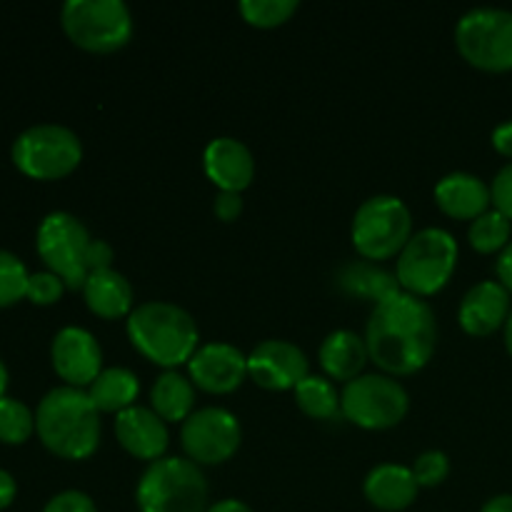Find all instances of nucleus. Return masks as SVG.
Segmentation results:
<instances>
[{"label": "nucleus", "mask_w": 512, "mask_h": 512, "mask_svg": "<svg viewBox=\"0 0 512 512\" xmlns=\"http://www.w3.org/2000/svg\"><path fill=\"white\" fill-rule=\"evenodd\" d=\"M363 338L370 363L390 378H408L433 360L438 318L428 300L398 290L373 305Z\"/></svg>", "instance_id": "f257e3e1"}, {"label": "nucleus", "mask_w": 512, "mask_h": 512, "mask_svg": "<svg viewBox=\"0 0 512 512\" xmlns=\"http://www.w3.org/2000/svg\"><path fill=\"white\" fill-rule=\"evenodd\" d=\"M35 433L58 458L88 460L98 450L103 425L88 390L58 385L35 408Z\"/></svg>", "instance_id": "f03ea898"}, {"label": "nucleus", "mask_w": 512, "mask_h": 512, "mask_svg": "<svg viewBox=\"0 0 512 512\" xmlns=\"http://www.w3.org/2000/svg\"><path fill=\"white\" fill-rule=\"evenodd\" d=\"M130 345L163 370L188 365L200 348V328L193 315L168 300H145L125 320Z\"/></svg>", "instance_id": "7ed1b4c3"}, {"label": "nucleus", "mask_w": 512, "mask_h": 512, "mask_svg": "<svg viewBox=\"0 0 512 512\" xmlns=\"http://www.w3.org/2000/svg\"><path fill=\"white\" fill-rule=\"evenodd\" d=\"M135 505L140 512H205L208 480L203 468L178 455L155 460L135 485Z\"/></svg>", "instance_id": "20e7f679"}, {"label": "nucleus", "mask_w": 512, "mask_h": 512, "mask_svg": "<svg viewBox=\"0 0 512 512\" xmlns=\"http://www.w3.org/2000/svg\"><path fill=\"white\" fill-rule=\"evenodd\" d=\"M460 245L455 235L445 228H423L413 233L403 253L398 255L400 290L418 298H433L448 288L458 270Z\"/></svg>", "instance_id": "39448f33"}, {"label": "nucleus", "mask_w": 512, "mask_h": 512, "mask_svg": "<svg viewBox=\"0 0 512 512\" xmlns=\"http://www.w3.org/2000/svg\"><path fill=\"white\" fill-rule=\"evenodd\" d=\"M413 238V213L398 195H373L353 215L350 240L368 263L398 258Z\"/></svg>", "instance_id": "423d86ee"}, {"label": "nucleus", "mask_w": 512, "mask_h": 512, "mask_svg": "<svg viewBox=\"0 0 512 512\" xmlns=\"http://www.w3.org/2000/svg\"><path fill=\"white\" fill-rule=\"evenodd\" d=\"M60 25L73 45L85 53L110 55L133 38V13L123 0H68L60 8Z\"/></svg>", "instance_id": "0eeeda50"}, {"label": "nucleus", "mask_w": 512, "mask_h": 512, "mask_svg": "<svg viewBox=\"0 0 512 512\" xmlns=\"http://www.w3.org/2000/svg\"><path fill=\"white\" fill-rule=\"evenodd\" d=\"M13 165L33 180H63L83 163V143L78 133L58 123L25 128L10 148Z\"/></svg>", "instance_id": "6e6552de"}, {"label": "nucleus", "mask_w": 512, "mask_h": 512, "mask_svg": "<svg viewBox=\"0 0 512 512\" xmlns=\"http://www.w3.org/2000/svg\"><path fill=\"white\" fill-rule=\"evenodd\" d=\"M90 243V230L68 210H53L45 215L35 233V250L45 263V270L58 275L68 290H83L88 280Z\"/></svg>", "instance_id": "1a4fd4ad"}, {"label": "nucleus", "mask_w": 512, "mask_h": 512, "mask_svg": "<svg viewBox=\"0 0 512 512\" xmlns=\"http://www.w3.org/2000/svg\"><path fill=\"white\" fill-rule=\"evenodd\" d=\"M460 58L483 73L512 70V10L473 8L455 25Z\"/></svg>", "instance_id": "9d476101"}, {"label": "nucleus", "mask_w": 512, "mask_h": 512, "mask_svg": "<svg viewBox=\"0 0 512 512\" xmlns=\"http://www.w3.org/2000/svg\"><path fill=\"white\" fill-rule=\"evenodd\" d=\"M343 420L363 430L398 428L410 410V395L398 378L385 373H363L340 390Z\"/></svg>", "instance_id": "9b49d317"}, {"label": "nucleus", "mask_w": 512, "mask_h": 512, "mask_svg": "<svg viewBox=\"0 0 512 512\" xmlns=\"http://www.w3.org/2000/svg\"><path fill=\"white\" fill-rule=\"evenodd\" d=\"M243 443V428L238 415L228 408L208 405L198 408L183 425H180V445L185 458L195 465H223L233 460V455Z\"/></svg>", "instance_id": "f8f14e48"}, {"label": "nucleus", "mask_w": 512, "mask_h": 512, "mask_svg": "<svg viewBox=\"0 0 512 512\" xmlns=\"http://www.w3.org/2000/svg\"><path fill=\"white\" fill-rule=\"evenodd\" d=\"M50 363L55 375L70 388L88 390L103 373V348L90 330L68 325L50 343Z\"/></svg>", "instance_id": "ddd939ff"}, {"label": "nucleus", "mask_w": 512, "mask_h": 512, "mask_svg": "<svg viewBox=\"0 0 512 512\" xmlns=\"http://www.w3.org/2000/svg\"><path fill=\"white\" fill-rule=\"evenodd\" d=\"M308 375V355L290 340H263L248 355V378L263 390H273V393L295 390Z\"/></svg>", "instance_id": "4468645a"}, {"label": "nucleus", "mask_w": 512, "mask_h": 512, "mask_svg": "<svg viewBox=\"0 0 512 512\" xmlns=\"http://www.w3.org/2000/svg\"><path fill=\"white\" fill-rule=\"evenodd\" d=\"M188 378L208 395H230L248 378V355L230 343H205L188 363Z\"/></svg>", "instance_id": "2eb2a0df"}, {"label": "nucleus", "mask_w": 512, "mask_h": 512, "mask_svg": "<svg viewBox=\"0 0 512 512\" xmlns=\"http://www.w3.org/2000/svg\"><path fill=\"white\" fill-rule=\"evenodd\" d=\"M115 438L130 458L148 465L165 458L170 445L168 423L150 405H133L115 415Z\"/></svg>", "instance_id": "dca6fc26"}, {"label": "nucleus", "mask_w": 512, "mask_h": 512, "mask_svg": "<svg viewBox=\"0 0 512 512\" xmlns=\"http://www.w3.org/2000/svg\"><path fill=\"white\" fill-rule=\"evenodd\" d=\"M512 295L498 280H483L463 295L458 323L470 338H488L505 328L512 310Z\"/></svg>", "instance_id": "f3484780"}, {"label": "nucleus", "mask_w": 512, "mask_h": 512, "mask_svg": "<svg viewBox=\"0 0 512 512\" xmlns=\"http://www.w3.org/2000/svg\"><path fill=\"white\" fill-rule=\"evenodd\" d=\"M203 170L220 193L243 195L255 180V158L243 140L220 135L205 145Z\"/></svg>", "instance_id": "a211bd4d"}, {"label": "nucleus", "mask_w": 512, "mask_h": 512, "mask_svg": "<svg viewBox=\"0 0 512 512\" xmlns=\"http://www.w3.org/2000/svg\"><path fill=\"white\" fill-rule=\"evenodd\" d=\"M433 198L440 213L453 220H470V223L493 208L490 185L480 175L465 173V170H455V173L440 178L433 190Z\"/></svg>", "instance_id": "6ab92c4d"}, {"label": "nucleus", "mask_w": 512, "mask_h": 512, "mask_svg": "<svg viewBox=\"0 0 512 512\" xmlns=\"http://www.w3.org/2000/svg\"><path fill=\"white\" fill-rule=\"evenodd\" d=\"M418 480L408 465L380 463L365 475L363 493L373 508L383 512H403L418 500Z\"/></svg>", "instance_id": "aec40b11"}, {"label": "nucleus", "mask_w": 512, "mask_h": 512, "mask_svg": "<svg viewBox=\"0 0 512 512\" xmlns=\"http://www.w3.org/2000/svg\"><path fill=\"white\" fill-rule=\"evenodd\" d=\"M368 345L363 335L353 330H333L318 348L320 370L333 383L348 385L350 380L360 378L368 365Z\"/></svg>", "instance_id": "412c9836"}, {"label": "nucleus", "mask_w": 512, "mask_h": 512, "mask_svg": "<svg viewBox=\"0 0 512 512\" xmlns=\"http://www.w3.org/2000/svg\"><path fill=\"white\" fill-rule=\"evenodd\" d=\"M83 300L90 313L103 320H128L135 310L133 285L115 268L90 273L83 285Z\"/></svg>", "instance_id": "4be33fe9"}, {"label": "nucleus", "mask_w": 512, "mask_h": 512, "mask_svg": "<svg viewBox=\"0 0 512 512\" xmlns=\"http://www.w3.org/2000/svg\"><path fill=\"white\" fill-rule=\"evenodd\" d=\"M195 385L180 370H163L150 388V408L165 423L183 425L195 413Z\"/></svg>", "instance_id": "5701e85b"}, {"label": "nucleus", "mask_w": 512, "mask_h": 512, "mask_svg": "<svg viewBox=\"0 0 512 512\" xmlns=\"http://www.w3.org/2000/svg\"><path fill=\"white\" fill-rule=\"evenodd\" d=\"M88 395L98 413L120 415L138 405L135 400L140 395V380L130 368H105L88 388Z\"/></svg>", "instance_id": "b1692460"}, {"label": "nucleus", "mask_w": 512, "mask_h": 512, "mask_svg": "<svg viewBox=\"0 0 512 512\" xmlns=\"http://www.w3.org/2000/svg\"><path fill=\"white\" fill-rule=\"evenodd\" d=\"M338 285L345 293L358 295V298H368L373 300L375 305L400 290L395 275H390L388 270H383L380 265L368 263V260H358V263L345 265L338 273Z\"/></svg>", "instance_id": "393cba45"}, {"label": "nucleus", "mask_w": 512, "mask_h": 512, "mask_svg": "<svg viewBox=\"0 0 512 512\" xmlns=\"http://www.w3.org/2000/svg\"><path fill=\"white\" fill-rule=\"evenodd\" d=\"M295 405L303 415L313 420H338L343 418V408H340V393L335 388L333 380L325 375L310 373L298 388L293 390Z\"/></svg>", "instance_id": "a878e982"}, {"label": "nucleus", "mask_w": 512, "mask_h": 512, "mask_svg": "<svg viewBox=\"0 0 512 512\" xmlns=\"http://www.w3.org/2000/svg\"><path fill=\"white\" fill-rule=\"evenodd\" d=\"M512 240V220L495 208L473 220L468 228V243L480 255H500Z\"/></svg>", "instance_id": "bb28decb"}, {"label": "nucleus", "mask_w": 512, "mask_h": 512, "mask_svg": "<svg viewBox=\"0 0 512 512\" xmlns=\"http://www.w3.org/2000/svg\"><path fill=\"white\" fill-rule=\"evenodd\" d=\"M300 10L298 0H240L238 13L248 25L260 30H273L293 20Z\"/></svg>", "instance_id": "cd10ccee"}, {"label": "nucleus", "mask_w": 512, "mask_h": 512, "mask_svg": "<svg viewBox=\"0 0 512 512\" xmlns=\"http://www.w3.org/2000/svg\"><path fill=\"white\" fill-rule=\"evenodd\" d=\"M35 433V413L18 398H0V443L23 445Z\"/></svg>", "instance_id": "c85d7f7f"}, {"label": "nucleus", "mask_w": 512, "mask_h": 512, "mask_svg": "<svg viewBox=\"0 0 512 512\" xmlns=\"http://www.w3.org/2000/svg\"><path fill=\"white\" fill-rule=\"evenodd\" d=\"M30 273L23 260L10 250H0V308L20 303L28 293Z\"/></svg>", "instance_id": "c756f323"}, {"label": "nucleus", "mask_w": 512, "mask_h": 512, "mask_svg": "<svg viewBox=\"0 0 512 512\" xmlns=\"http://www.w3.org/2000/svg\"><path fill=\"white\" fill-rule=\"evenodd\" d=\"M420 488H438L450 475V458L443 450H425L410 465Z\"/></svg>", "instance_id": "7c9ffc66"}, {"label": "nucleus", "mask_w": 512, "mask_h": 512, "mask_svg": "<svg viewBox=\"0 0 512 512\" xmlns=\"http://www.w3.org/2000/svg\"><path fill=\"white\" fill-rule=\"evenodd\" d=\"M65 283L50 270H40V273H30L28 293L25 298L33 305H55L65 293Z\"/></svg>", "instance_id": "2f4dec72"}, {"label": "nucleus", "mask_w": 512, "mask_h": 512, "mask_svg": "<svg viewBox=\"0 0 512 512\" xmlns=\"http://www.w3.org/2000/svg\"><path fill=\"white\" fill-rule=\"evenodd\" d=\"M43 512H98V505L83 490H63L45 503Z\"/></svg>", "instance_id": "473e14b6"}, {"label": "nucleus", "mask_w": 512, "mask_h": 512, "mask_svg": "<svg viewBox=\"0 0 512 512\" xmlns=\"http://www.w3.org/2000/svg\"><path fill=\"white\" fill-rule=\"evenodd\" d=\"M490 193H493V208L512 220V163H505L495 173L493 183H490Z\"/></svg>", "instance_id": "72a5a7b5"}, {"label": "nucleus", "mask_w": 512, "mask_h": 512, "mask_svg": "<svg viewBox=\"0 0 512 512\" xmlns=\"http://www.w3.org/2000/svg\"><path fill=\"white\" fill-rule=\"evenodd\" d=\"M213 213L220 223H235L243 215V195L240 193H220L215 195Z\"/></svg>", "instance_id": "f704fd0d"}, {"label": "nucleus", "mask_w": 512, "mask_h": 512, "mask_svg": "<svg viewBox=\"0 0 512 512\" xmlns=\"http://www.w3.org/2000/svg\"><path fill=\"white\" fill-rule=\"evenodd\" d=\"M113 260H115V250L108 240H95L90 243L88 248V270L95 273V270H108L113 268Z\"/></svg>", "instance_id": "c9c22d12"}, {"label": "nucleus", "mask_w": 512, "mask_h": 512, "mask_svg": "<svg viewBox=\"0 0 512 512\" xmlns=\"http://www.w3.org/2000/svg\"><path fill=\"white\" fill-rule=\"evenodd\" d=\"M490 143H493L495 153L503 155V158H508L512 163V120H505V123H500L498 128L493 130Z\"/></svg>", "instance_id": "e433bc0d"}, {"label": "nucleus", "mask_w": 512, "mask_h": 512, "mask_svg": "<svg viewBox=\"0 0 512 512\" xmlns=\"http://www.w3.org/2000/svg\"><path fill=\"white\" fill-rule=\"evenodd\" d=\"M495 273H498V283L505 285V290L512 295V240L508 248L498 255V263H495Z\"/></svg>", "instance_id": "4c0bfd02"}, {"label": "nucleus", "mask_w": 512, "mask_h": 512, "mask_svg": "<svg viewBox=\"0 0 512 512\" xmlns=\"http://www.w3.org/2000/svg\"><path fill=\"white\" fill-rule=\"evenodd\" d=\"M15 495H18V483H15V478L8 473V470L0 468V510L10 508Z\"/></svg>", "instance_id": "58836bf2"}, {"label": "nucleus", "mask_w": 512, "mask_h": 512, "mask_svg": "<svg viewBox=\"0 0 512 512\" xmlns=\"http://www.w3.org/2000/svg\"><path fill=\"white\" fill-rule=\"evenodd\" d=\"M205 512H253V508L238 498H225V500H218L215 505H210Z\"/></svg>", "instance_id": "ea45409f"}, {"label": "nucleus", "mask_w": 512, "mask_h": 512, "mask_svg": "<svg viewBox=\"0 0 512 512\" xmlns=\"http://www.w3.org/2000/svg\"><path fill=\"white\" fill-rule=\"evenodd\" d=\"M480 512H512V495L510 493L495 495V498H490L488 503L480 508Z\"/></svg>", "instance_id": "a19ab883"}, {"label": "nucleus", "mask_w": 512, "mask_h": 512, "mask_svg": "<svg viewBox=\"0 0 512 512\" xmlns=\"http://www.w3.org/2000/svg\"><path fill=\"white\" fill-rule=\"evenodd\" d=\"M503 335H505V350H508L510 358H512V310H510L508 323H505V328H503Z\"/></svg>", "instance_id": "79ce46f5"}, {"label": "nucleus", "mask_w": 512, "mask_h": 512, "mask_svg": "<svg viewBox=\"0 0 512 512\" xmlns=\"http://www.w3.org/2000/svg\"><path fill=\"white\" fill-rule=\"evenodd\" d=\"M8 380H10L8 368H5V363L0 360V398H5V390H8Z\"/></svg>", "instance_id": "37998d69"}]
</instances>
